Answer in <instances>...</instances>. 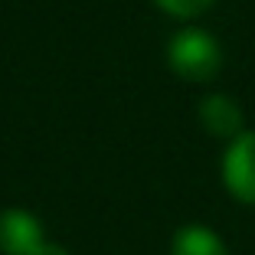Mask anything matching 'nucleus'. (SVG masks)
<instances>
[{
	"mask_svg": "<svg viewBox=\"0 0 255 255\" xmlns=\"http://www.w3.org/2000/svg\"><path fill=\"white\" fill-rule=\"evenodd\" d=\"M167 62L187 82H210L223 66V49L206 30H180L167 43Z\"/></svg>",
	"mask_w": 255,
	"mask_h": 255,
	"instance_id": "f257e3e1",
	"label": "nucleus"
},
{
	"mask_svg": "<svg viewBox=\"0 0 255 255\" xmlns=\"http://www.w3.org/2000/svg\"><path fill=\"white\" fill-rule=\"evenodd\" d=\"M223 183L239 203L255 206V131H242L229 141L223 157Z\"/></svg>",
	"mask_w": 255,
	"mask_h": 255,
	"instance_id": "f03ea898",
	"label": "nucleus"
},
{
	"mask_svg": "<svg viewBox=\"0 0 255 255\" xmlns=\"http://www.w3.org/2000/svg\"><path fill=\"white\" fill-rule=\"evenodd\" d=\"M46 246L43 223L30 210L10 206L0 213V252L3 255H33Z\"/></svg>",
	"mask_w": 255,
	"mask_h": 255,
	"instance_id": "7ed1b4c3",
	"label": "nucleus"
},
{
	"mask_svg": "<svg viewBox=\"0 0 255 255\" xmlns=\"http://www.w3.org/2000/svg\"><path fill=\"white\" fill-rule=\"evenodd\" d=\"M200 121H203V128L216 137L236 141V137L242 134V112H239V105H236L233 98H226V95L203 98L200 102Z\"/></svg>",
	"mask_w": 255,
	"mask_h": 255,
	"instance_id": "20e7f679",
	"label": "nucleus"
},
{
	"mask_svg": "<svg viewBox=\"0 0 255 255\" xmlns=\"http://www.w3.org/2000/svg\"><path fill=\"white\" fill-rule=\"evenodd\" d=\"M170 255H229V249L210 226L193 223L177 229V236L170 242Z\"/></svg>",
	"mask_w": 255,
	"mask_h": 255,
	"instance_id": "39448f33",
	"label": "nucleus"
},
{
	"mask_svg": "<svg viewBox=\"0 0 255 255\" xmlns=\"http://www.w3.org/2000/svg\"><path fill=\"white\" fill-rule=\"evenodd\" d=\"M157 3L173 16H196V13H203V10L210 7L213 0H157Z\"/></svg>",
	"mask_w": 255,
	"mask_h": 255,
	"instance_id": "423d86ee",
	"label": "nucleus"
},
{
	"mask_svg": "<svg viewBox=\"0 0 255 255\" xmlns=\"http://www.w3.org/2000/svg\"><path fill=\"white\" fill-rule=\"evenodd\" d=\"M33 255H69V252L62 246H56V242H46V246L39 249V252H33Z\"/></svg>",
	"mask_w": 255,
	"mask_h": 255,
	"instance_id": "0eeeda50",
	"label": "nucleus"
}]
</instances>
